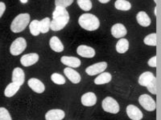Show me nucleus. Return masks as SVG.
I'll return each mask as SVG.
<instances>
[{"instance_id":"f257e3e1","label":"nucleus","mask_w":161,"mask_h":120,"mask_svg":"<svg viewBox=\"0 0 161 120\" xmlns=\"http://www.w3.org/2000/svg\"><path fill=\"white\" fill-rule=\"evenodd\" d=\"M69 21L68 11L61 7H56L53 13V21L50 23V29L53 31L62 30Z\"/></svg>"},{"instance_id":"f03ea898","label":"nucleus","mask_w":161,"mask_h":120,"mask_svg":"<svg viewBox=\"0 0 161 120\" xmlns=\"http://www.w3.org/2000/svg\"><path fill=\"white\" fill-rule=\"evenodd\" d=\"M78 23L80 28L89 31H93L98 29L100 22L97 17L92 14H83L78 19Z\"/></svg>"},{"instance_id":"7ed1b4c3","label":"nucleus","mask_w":161,"mask_h":120,"mask_svg":"<svg viewBox=\"0 0 161 120\" xmlns=\"http://www.w3.org/2000/svg\"><path fill=\"white\" fill-rule=\"evenodd\" d=\"M30 15L29 14H20L17 15L11 24V30L14 33H19L24 31L27 26L29 24Z\"/></svg>"},{"instance_id":"20e7f679","label":"nucleus","mask_w":161,"mask_h":120,"mask_svg":"<svg viewBox=\"0 0 161 120\" xmlns=\"http://www.w3.org/2000/svg\"><path fill=\"white\" fill-rule=\"evenodd\" d=\"M27 48V42L22 37L16 38L14 42L11 43V48H10V52L14 56L19 55L24 51V50Z\"/></svg>"},{"instance_id":"39448f33","label":"nucleus","mask_w":161,"mask_h":120,"mask_svg":"<svg viewBox=\"0 0 161 120\" xmlns=\"http://www.w3.org/2000/svg\"><path fill=\"white\" fill-rule=\"evenodd\" d=\"M103 108L105 111L111 114H117L119 112V105L115 99H114L111 97H106L103 101Z\"/></svg>"},{"instance_id":"423d86ee","label":"nucleus","mask_w":161,"mask_h":120,"mask_svg":"<svg viewBox=\"0 0 161 120\" xmlns=\"http://www.w3.org/2000/svg\"><path fill=\"white\" fill-rule=\"evenodd\" d=\"M139 102L146 111H153L156 110V102L155 100L148 95H142L139 98Z\"/></svg>"},{"instance_id":"0eeeda50","label":"nucleus","mask_w":161,"mask_h":120,"mask_svg":"<svg viewBox=\"0 0 161 120\" xmlns=\"http://www.w3.org/2000/svg\"><path fill=\"white\" fill-rule=\"evenodd\" d=\"M106 68H107V63L106 62H100L88 67L86 68V72L87 75L93 76V75H98L100 73L104 72Z\"/></svg>"},{"instance_id":"6e6552de","label":"nucleus","mask_w":161,"mask_h":120,"mask_svg":"<svg viewBox=\"0 0 161 120\" xmlns=\"http://www.w3.org/2000/svg\"><path fill=\"white\" fill-rule=\"evenodd\" d=\"M39 60V55L36 53H31V54H27L21 57L20 58V62L24 67H31L36 63Z\"/></svg>"},{"instance_id":"1a4fd4ad","label":"nucleus","mask_w":161,"mask_h":120,"mask_svg":"<svg viewBox=\"0 0 161 120\" xmlns=\"http://www.w3.org/2000/svg\"><path fill=\"white\" fill-rule=\"evenodd\" d=\"M126 114L129 118L132 120H141L143 117L142 111L137 107L132 104L126 107Z\"/></svg>"},{"instance_id":"9d476101","label":"nucleus","mask_w":161,"mask_h":120,"mask_svg":"<svg viewBox=\"0 0 161 120\" xmlns=\"http://www.w3.org/2000/svg\"><path fill=\"white\" fill-rule=\"evenodd\" d=\"M28 85L29 86V88L32 90L33 91H35L36 93L38 94H41L45 90V87H44V83H43L40 80L37 79V78H30L28 82Z\"/></svg>"},{"instance_id":"9b49d317","label":"nucleus","mask_w":161,"mask_h":120,"mask_svg":"<svg viewBox=\"0 0 161 120\" xmlns=\"http://www.w3.org/2000/svg\"><path fill=\"white\" fill-rule=\"evenodd\" d=\"M77 53L83 58H93L95 55L94 49L86 45L79 46L77 49Z\"/></svg>"},{"instance_id":"f8f14e48","label":"nucleus","mask_w":161,"mask_h":120,"mask_svg":"<svg viewBox=\"0 0 161 120\" xmlns=\"http://www.w3.org/2000/svg\"><path fill=\"white\" fill-rule=\"evenodd\" d=\"M127 31L125 26L122 23H116L111 28V34L114 38H123L126 35Z\"/></svg>"},{"instance_id":"ddd939ff","label":"nucleus","mask_w":161,"mask_h":120,"mask_svg":"<svg viewBox=\"0 0 161 120\" xmlns=\"http://www.w3.org/2000/svg\"><path fill=\"white\" fill-rule=\"evenodd\" d=\"M64 75H66V77L69 78V79L73 83L77 84L80 82V75L77 71H76L75 70H73L71 68H66L64 70Z\"/></svg>"},{"instance_id":"4468645a","label":"nucleus","mask_w":161,"mask_h":120,"mask_svg":"<svg viewBox=\"0 0 161 120\" xmlns=\"http://www.w3.org/2000/svg\"><path fill=\"white\" fill-rule=\"evenodd\" d=\"M80 101H81L82 105L86 106V107H92V106L95 105L97 102V97L94 93L87 92L81 96Z\"/></svg>"},{"instance_id":"2eb2a0df","label":"nucleus","mask_w":161,"mask_h":120,"mask_svg":"<svg viewBox=\"0 0 161 120\" xmlns=\"http://www.w3.org/2000/svg\"><path fill=\"white\" fill-rule=\"evenodd\" d=\"M65 116L64 111L60 109L50 110L46 113V120H62Z\"/></svg>"},{"instance_id":"dca6fc26","label":"nucleus","mask_w":161,"mask_h":120,"mask_svg":"<svg viewBox=\"0 0 161 120\" xmlns=\"http://www.w3.org/2000/svg\"><path fill=\"white\" fill-rule=\"evenodd\" d=\"M60 61L64 65L68 66L71 68H77L80 66V60L78 58L72 56H63L60 58Z\"/></svg>"},{"instance_id":"f3484780","label":"nucleus","mask_w":161,"mask_h":120,"mask_svg":"<svg viewBox=\"0 0 161 120\" xmlns=\"http://www.w3.org/2000/svg\"><path fill=\"white\" fill-rule=\"evenodd\" d=\"M24 78H25L24 71H23L21 68H16L13 70V72H12V82H16V83L19 84V85L21 86L24 84Z\"/></svg>"},{"instance_id":"a211bd4d","label":"nucleus","mask_w":161,"mask_h":120,"mask_svg":"<svg viewBox=\"0 0 161 120\" xmlns=\"http://www.w3.org/2000/svg\"><path fill=\"white\" fill-rule=\"evenodd\" d=\"M136 19H137L138 23L144 28L148 27L151 24V18L144 11H139L136 15Z\"/></svg>"},{"instance_id":"6ab92c4d","label":"nucleus","mask_w":161,"mask_h":120,"mask_svg":"<svg viewBox=\"0 0 161 120\" xmlns=\"http://www.w3.org/2000/svg\"><path fill=\"white\" fill-rule=\"evenodd\" d=\"M154 78H155V75L152 72H150V71H146V72L143 73L139 77L138 82H139V85L143 86V87H147V86L152 82Z\"/></svg>"},{"instance_id":"aec40b11","label":"nucleus","mask_w":161,"mask_h":120,"mask_svg":"<svg viewBox=\"0 0 161 120\" xmlns=\"http://www.w3.org/2000/svg\"><path fill=\"white\" fill-rule=\"evenodd\" d=\"M21 86L19 84L16 83V82H11V83L8 84L6 88L5 91H4V95L8 98L12 97L18 92Z\"/></svg>"},{"instance_id":"412c9836","label":"nucleus","mask_w":161,"mask_h":120,"mask_svg":"<svg viewBox=\"0 0 161 120\" xmlns=\"http://www.w3.org/2000/svg\"><path fill=\"white\" fill-rule=\"evenodd\" d=\"M49 45L51 49L56 52H61L64 51V46L61 41L57 36L52 37L49 41Z\"/></svg>"},{"instance_id":"4be33fe9","label":"nucleus","mask_w":161,"mask_h":120,"mask_svg":"<svg viewBox=\"0 0 161 120\" xmlns=\"http://www.w3.org/2000/svg\"><path fill=\"white\" fill-rule=\"evenodd\" d=\"M112 75L110 73L103 72L94 79V83L97 85H103V84L108 83L111 81Z\"/></svg>"},{"instance_id":"5701e85b","label":"nucleus","mask_w":161,"mask_h":120,"mask_svg":"<svg viewBox=\"0 0 161 120\" xmlns=\"http://www.w3.org/2000/svg\"><path fill=\"white\" fill-rule=\"evenodd\" d=\"M129 49V42L126 38H121L116 44V51L119 54H123Z\"/></svg>"},{"instance_id":"b1692460","label":"nucleus","mask_w":161,"mask_h":120,"mask_svg":"<svg viewBox=\"0 0 161 120\" xmlns=\"http://www.w3.org/2000/svg\"><path fill=\"white\" fill-rule=\"evenodd\" d=\"M114 7L119 11H129L131 8V4L126 0H116Z\"/></svg>"},{"instance_id":"393cba45","label":"nucleus","mask_w":161,"mask_h":120,"mask_svg":"<svg viewBox=\"0 0 161 120\" xmlns=\"http://www.w3.org/2000/svg\"><path fill=\"white\" fill-rule=\"evenodd\" d=\"M50 23H51V20L48 17L43 18L41 21H40V33L45 34L48 32L50 30Z\"/></svg>"},{"instance_id":"a878e982","label":"nucleus","mask_w":161,"mask_h":120,"mask_svg":"<svg viewBox=\"0 0 161 120\" xmlns=\"http://www.w3.org/2000/svg\"><path fill=\"white\" fill-rule=\"evenodd\" d=\"M29 30L33 36H37V35H40V21H38V20L31 21L29 24Z\"/></svg>"},{"instance_id":"bb28decb","label":"nucleus","mask_w":161,"mask_h":120,"mask_svg":"<svg viewBox=\"0 0 161 120\" xmlns=\"http://www.w3.org/2000/svg\"><path fill=\"white\" fill-rule=\"evenodd\" d=\"M143 42L147 46H152V47H156L157 45V41H156V34L152 33L150 35H147L143 39Z\"/></svg>"},{"instance_id":"cd10ccee","label":"nucleus","mask_w":161,"mask_h":120,"mask_svg":"<svg viewBox=\"0 0 161 120\" xmlns=\"http://www.w3.org/2000/svg\"><path fill=\"white\" fill-rule=\"evenodd\" d=\"M77 4L80 9L85 11H89L92 9V2L90 0H77Z\"/></svg>"},{"instance_id":"c85d7f7f","label":"nucleus","mask_w":161,"mask_h":120,"mask_svg":"<svg viewBox=\"0 0 161 120\" xmlns=\"http://www.w3.org/2000/svg\"><path fill=\"white\" fill-rule=\"evenodd\" d=\"M51 79L54 83L58 84V85H63L65 83V78L58 73H53L51 75Z\"/></svg>"},{"instance_id":"c756f323","label":"nucleus","mask_w":161,"mask_h":120,"mask_svg":"<svg viewBox=\"0 0 161 120\" xmlns=\"http://www.w3.org/2000/svg\"><path fill=\"white\" fill-rule=\"evenodd\" d=\"M147 88L149 92H151L153 95H156V93H157V84H156V77L152 79V81L147 86Z\"/></svg>"},{"instance_id":"7c9ffc66","label":"nucleus","mask_w":161,"mask_h":120,"mask_svg":"<svg viewBox=\"0 0 161 120\" xmlns=\"http://www.w3.org/2000/svg\"><path fill=\"white\" fill-rule=\"evenodd\" d=\"M0 120H12L9 111L4 108H0Z\"/></svg>"},{"instance_id":"2f4dec72","label":"nucleus","mask_w":161,"mask_h":120,"mask_svg":"<svg viewBox=\"0 0 161 120\" xmlns=\"http://www.w3.org/2000/svg\"><path fill=\"white\" fill-rule=\"evenodd\" d=\"M73 2V0H55V6L66 8L67 7L71 5Z\"/></svg>"},{"instance_id":"473e14b6","label":"nucleus","mask_w":161,"mask_h":120,"mask_svg":"<svg viewBox=\"0 0 161 120\" xmlns=\"http://www.w3.org/2000/svg\"><path fill=\"white\" fill-rule=\"evenodd\" d=\"M151 68H156V56H153L147 62Z\"/></svg>"},{"instance_id":"72a5a7b5","label":"nucleus","mask_w":161,"mask_h":120,"mask_svg":"<svg viewBox=\"0 0 161 120\" xmlns=\"http://www.w3.org/2000/svg\"><path fill=\"white\" fill-rule=\"evenodd\" d=\"M5 10H6L5 3L3 2H0V18L3 16V13L5 12Z\"/></svg>"},{"instance_id":"f704fd0d","label":"nucleus","mask_w":161,"mask_h":120,"mask_svg":"<svg viewBox=\"0 0 161 120\" xmlns=\"http://www.w3.org/2000/svg\"><path fill=\"white\" fill-rule=\"evenodd\" d=\"M101 3H107V2H110V0H98Z\"/></svg>"},{"instance_id":"c9c22d12","label":"nucleus","mask_w":161,"mask_h":120,"mask_svg":"<svg viewBox=\"0 0 161 120\" xmlns=\"http://www.w3.org/2000/svg\"><path fill=\"white\" fill-rule=\"evenodd\" d=\"M28 0H20V2H22V3H27L28 2Z\"/></svg>"},{"instance_id":"e433bc0d","label":"nucleus","mask_w":161,"mask_h":120,"mask_svg":"<svg viewBox=\"0 0 161 120\" xmlns=\"http://www.w3.org/2000/svg\"><path fill=\"white\" fill-rule=\"evenodd\" d=\"M155 15H157V7H156V8H155Z\"/></svg>"},{"instance_id":"4c0bfd02","label":"nucleus","mask_w":161,"mask_h":120,"mask_svg":"<svg viewBox=\"0 0 161 120\" xmlns=\"http://www.w3.org/2000/svg\"><path fill=\"white\" fill-rule=\"evenodd\" d=\"M154 2H156V3H157V0H154Z\"/></svg>"}]
</instances>
